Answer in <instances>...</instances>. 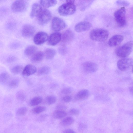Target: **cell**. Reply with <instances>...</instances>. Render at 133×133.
I'll list each match as a JSON object with an SVG mask.
<instances>
[{"label": "cell", "instance_id": "cell-4", "mask_svg": "<svg viewBox=\"0 0 133 133\" xmlns=\"http://www.w3.org/2000/svg\"><path fill=\"white\" fill-rule=\"evenodd\" d=\"M114 16L117 25L120 27L124 26L126 23V10L123 7L116 10L114 13Z\"/></svg>", "mask_w": 133, "mask_h": 133}, {"label": "cell", "instance_id": "cell-3", "mask_svg": "<svg viewBox=\"0 0 133 133\" xmlns=\"http://www.w3.org/2000/svg\"><path fill=\"white\" fill-rule=\"evenodd\" d=\"M133 46V42L130 41L118 47L115 50V53L118 56L126 58L131 52Z\"/></svg>", "mask_w": 133, "mask_h": 133}, {"label": "cell", "instance_id": "cell-2", "mask_svg": "<svg viewBox=\"0 0 133 133\" xmlns=\"http://www.w3.org/2000/svg\"><path fill=\"white\" fill-rule=\"evenodd\" d=\"M109 36L107 30L103 29H97L92 30L90 32V37L92 40L98 42L105 41Z\"/></svg>", "mask_w": 133, "mask_h": 133}, {"label": "cell", "instance_id": "cell-43", "mask_svg": "<svg viewBox=\"0 0 133 133\" xmlns=\"http://www.w3.org/2000/svg\"><path fill=\"white\" fill-rule=\"evenodd\" d=\"M63 133H75V132L72 129H68L64 130Z\"/></svg>", "mask_w": 133, "mask_h": 133}, {"label": "cell", "instance_id": "cell-37", "mask_svg": "<svg viewBox=\"0 0 133 133\" xmlns=\"http://www.w3.org/2000/svg\"><path fill=\"white\" fill-rule=\"evenodd\" d=\"M67 109V107L64 105L59 104L57 105L55 108L56 110L65 111Z\"/></svg>", "mask_w": 133, "mask_h": 133}, {"label": "cell", "instance_id": "cell-22", "mask_svg": "<svg viewBox=\"0 0 133 133\" xmlns=\"http://www.w3.org/2000/svg\"><path fill=\"white\" fill-rule=\"evenodd\" d=\"M51 70L50 67L47 66H44L40 68L37 71V75L38 76H41L49 74Z\"/></svg>", "mask_w": 133, "mask_h": 133}, {"label": "cell", "instance_id": "cell-11", "mask_svg": "<svg viewBox=\"0 0 133 133\" xmlns=\"http://www.w3.org/2000/svg\"><path fill=\"white\" fill-rule=\"evenodd\" d=\"M91 24L87 21L81 22L75 26V30L78 32H81L89 30L91 27Z\"/></svg>", "mask_w": 133, "mask_h": 133}, {"label": "cell", "instance_id": "cell-33", "mask_svg": "<svg viewBox=\"0 0 133 133\" xmlns=\"http://www.w3.org/2000/svg\"><path fill=\"white\" fill-rule=\"evenodd\" d=\"M73 91L72 89L70 87H67L63 88L61 90L62 94L66 95H68L71 94Z\"/></svg>", "mask_w": 133, "mask_h": 133}, {"label": "cell", "instance_id": "cell-39", "mask_svg": "<svg viewBox=\"0 0 133 133\" xmlns=\"http://www.w3.org/2000/svg\"><path fill=\"white\" fill-rule=\"evenodd\" d=\"M58 51L61 54L64 55L66 53L67 49L65 46H63L59 48Z\"/></svg>", "mask_w": 133, "mask_h": 133}, {"label": "cell", "instance_id": "cell-28", "mask_svg": "<svg viewBox=\"0 0 133 133\" xmlns=\"http://www.w3.org/2000/svg\"><path fill=\"white\" fill-rule=\"evenodd\" d=\"M9 79V76L6 72H3L0 75V82L2 84H5L7 83Z\"/></svg>", "mask_w": 133, "mask_h": 133}, {"label": "cell", "instance_id": "cell-20", "mask_svg": "<svg viewBox=\"0 0 133 133\" xmlns=\"http://www.w3.org/2000/svg\"><path fill=\"white\" fill-rule=\"evenodd\" d=\"M44 56L47 59H52L54 57L56 54L55 50L51 48H48L45 51Z\"/></svg>", "mask_w": 133, "mask_h": 133}, {"label": "cell", "instance_id": "cell-19", "mask_svg": "<svg viewBox=\"0 0 133 133\" xmlns=\"http://www.w3.org/2000/svg\"><path fill=\"white\" fill-rule=\"evenodd\" d=\"M44 57V53L42 52L36 51L31 56V60L32 62H38L42 61Z\"/></svg>", "mask_w": 133, "mask_h": 133}, {"label": "cell", "instance_id": "cell-26", "mask_svg": "<svg viewBox=\"0 0 133 133\" xmlns=\"http://www.w3.org/2000/svg\"><path fill=\"white\" fill-rule=\"evenodd\" d=\"M43 98L40 96H36L32 98L29 101V105L31 106L37 105L41 103Z\"/></svg>", "mask_w": 133, "mask_h": 133}, {"label": "cell", "instance_id": "cell-31", "mask_svg": "<svg viewBox=\"0 0 133 133\" xmlns=\"http://www.w3.org/2000/svg\"><path fill=\"white\" fill-rule=\"evenodd\" d=\"M19 83V80L18 79L15 78L9 82L8 85L11 88H14L18 86Z\"/></svg>", "mask_w": 133, "mask_h": 133}, {"label": "cell", "instance_id": "cell-45", "mask_svg": "<svg viewBox=\"0 0 133 133\" xmlns=\"http://www.w3.org/2000/svg\"><path fill=\"white\" fill-rule=\"evenodd\" d=\"M80 129L81 130H83L84 128H85V126L83 124H81L80 126Z\"/></svg>", "mask_w": 133, "mask_h": 133}, {"label": "cell", "instance_id": "cell-7", "mask_svg": "<svg viewBox=\"0 0 133 133\" xmlns=\"http://www.w3.org/2000/svg\"><path fill=\"white\" fill-rule=\"evenodd\" d=\"M132 59L130 58H124L119 60L117 63L118 69L122 71L128 70L132 65Z\"/></svg>", "mask_w": 133, "mask_h": 133}, {"label": "cell", "instance_id": "cell-30", "mask_svg": "<svg viewBox=\"0 0 133 133\" xmlns=\"http://www.w3.org/2000/svg\"><path fill=\"white\" fill-rule=\"evenodd\" d=\"M23 69L22 65H18L13 67L11 69V72L14 74H17L22 72Z\"/></svg>", "mask_w": 133, "mask_h": 133}, {"label": "cell", "instance_id": "cell-41", "mask_svg": "<svg viewBox=\"0 0 133 133\" xmlns=\"http://www.w3.org/2000/svg\"><path fill=\"white\" fill-rule=\"evenodd\" d=\"M47 116V115L44 114L39 116L38 118V121H42L46 119Z\"/></svg>", "mask_w": 133, "mask_h": 133}, {"label": "cell", "instance_id": "cell-29", "mask_svg": "<svg viewBox=\"0 0 133 133\" xmlns=\"http://www.w3.org/2000/svg\"><path fill=\"white\" fill-rule=\"evenodd\" d=\"M46 109V108L45 107L38 106L33 108L31 110V112L34 114H37L44 111Z\"/></svg>", "mask_w": 133, "mask_h": 133}, {"label": "cell", "instance_id": "cell-15", "mask_svg": "<svg viewBox=\"0 0 133 133\" xmlns=\"http://www.w3.org/2000/svg\"><path fill=\"white\" fill-rule=\"evenodd\" d=\"M37 69L34 65L28 64L26 65L24 68L22 72V75L27 77L37 72Z\"/></svg>", "mask_w": 133, "mask_h": 133}, {"label": "cell", "instance_id": "cell-23", "mask_svg": "<svg viewBox=\"0 0 133 133\" xmlns=\"http://www.w3.org/2000/svg\"><path fill=\"white\" fill-rule=\"evenodd\" d=\"M67 114L65 111L55 110L52 114V116L55 118L60 119L64 118Z\"/></svg>", "mask_w": 133, "mask_h": 133}, {"label": "cell", "instance_id": "cell-13", "mask_svg": "<svg viewBox=\"0 0 133 133\" xmlns=\"http://www.w3.org/2000/svg\"><path fill=\"white\" fill-rule=\"evenodd\" d=\"M61 35L60 33L56 32L50 35L48 38V44L54 46L57 44L61 39Z\"/></svg>", "mask_w": 133, "mask_h": 133}, {"label": "cell", "instance_id": "cell-18", "mask_svg": "<svg viewBox=\"0 0 133 133\" xmlns=\"http://www.w3.org/2000/svg\"><path fill=\"white\" fill-rule=\"evenodd\" d=\"M42 10V7L40 5L37 3H34L32 6L30 14V17L31 18H33L37 17Z\"/></svg>", "mask_w": 133, "mask_h": 133}, {"label": "cell", "instance_id": "cell-44", "mask_svg": "<svg viewBox=\"0 0 133 133\" xmlns=\"http://www.w3.org/2000/svg\"><path fill=\"white\" fill-rule=\"evenodd\" d=\"M15 24L12 22L9 23L7 25V27L9 29H13L15 27Z\"/></svg>", "mask_w": 133, "mask_h": 133}, {"label": "cell", "instance_id": "cell-24", "mask_svg": "<svg viewBox=\"0 0 133 133\" xmlns=\"http://www.w3.org/2000/svg\"><path fill=\"white\" fill-rule=\"evenodd\" d=\"M37 48L34 45H29L26 47L24 51V54L28 56H32L36 52Z\"/></svg>", "mask_w": 133, "mask_h": 133}, {"label": "cell", "instance_id": "cell-35", "mask_svg": "<svg viewBox=\"0 0 133 133\" xmlns=\"http://www.w3.org/2000/svg\"><path fill=\"white\" fill-rule=\"evenodd\" d=\"M118 5L124 6H127L129 5V3L127 1L124 0H118L116 1Z\"/></svg>", "mask_w": 133, "mask_h": 133}, {"label": "cell", "instance_id": "cell-21", "mask_svg": "<svg viewBox=\"0 0 133 133\" xmlns=\"http://www.w3.org/2000/svg\"><path fill=\"white\" fill-rule=\"evenodd\" d=\"M57 2L56 0H41L40 3L44 8H47L52 6L56 4Z\"/></svg>", "mask_w": 133, "mask_h": 133}, {"label": "cell", "instance_id": "cell-25", "mask_svg": "<svg viewBox=\"0 0 133 133\" xmlns=\"http://www.w3.org/2000/svg\"><path fill=\"white\" fill-rule=\"evenodd\" d=\"M74 119L72 117H66L61 121L60 124L63 126H68L74 123Z\"/></svg>", "mask_w": 133, "mask_h": 133}, {"label": "cell", "instance_id": "cell-14", "mask_svg": "<svg viewBox=\"0 0 133 133\" xmlns=\"http://www.w3.org/2000/svg\"><path fill=\"white\" fill-rule=\"evenodd\" d=\"M123 39V37L122 35H115L109 39L108 42V44L111 47L116 46L120 44Z\"/></svg>", "mask_w": 133, "mask_h": 133}, {"label": "cell", "instance_id": "cell-40", "mask_svg": "<svg viewBox=\"0 0 133 133\" xmlns=\"http://www.w3.org/2000/svg\"><path fill=\"white\" fill-rule=\"evenodd\" d=\"M17 59V58L14 56H10L7 59L6 62L9 63H11L16 61Z\"/></svg>", "mask_w": 133, "mask_h": 133}, {"label": "cell", "instance_id": "cell-10", "mask_svg": "<svg viewBox=\"0 0 133 133\" xmlns=\"http://www.w3.org/2000/svg\"><path fill=\"white\" fill-rule=\"evenodd\" d=\"M35 31V29L32 25L29 24L24 25L22 28L21 33L22 36L25 38L32 36Z\"/></svg>", "mask_w": 133, "mask_h": 133}, {"label": "cell", "instance_id": "cell-8", "mask_svg": "<svg viewBox=\"0 0 133 133\" xmlns=\"http://www.w3.org/2000/svg\"><path fill=\"white\" fill-rule=\"evenodd\" d=\"M66 25L65 22L58 17H54L52 22L51 26L52 29L56 31H58L65 28Z\"/></svg>", "mask_w": 133, "mask_h": 133}, {"label": "cell", "instance_id": "cell-36", "mask_svg": "<svg viewBox=\"0 0 133 133\" xmlns=\"http://www.w3.org/2000/svg\"><path fill=\"white\" fill-rule=\"evenodd\" d=\"M69 114L71 115H77L79 114V110L75 108H72L69 110Z\"/></svg>", "mask_w": 133, "mask_h": 133}, {"label": "cell", "instance_id": "cell-17", "mask_svg": "<svg viewBox=\"0 0 133 133\" xmlns=\"http://www.w3.org/2000/svg\"><path fill=\"white\" fill-rule=\"evenodd\" d=\"M89 95V92L88 90L83 89L80 91L76 94L75 99L77 101L83 100L88 98Z\"/></svg>", "mask_w": 133, "mask_h": 133}, {"label": "cell", "instance_id": "cell-9", "mask_svg": "<svg viewBox=\"0 0 133 133\" xmlns=\"http://www.w3.org/2000/svg\"><path fill=\"white\" fill-rule=\"evenodd\" d=\"M48 36L46 32L40 31L37 33L35 35L34 38V42L37 45L43 44L48 39Z\"/></svg>", "mask_w": 133, "mask_h": 133}, {"label": "cell", "instance_id": "cell-42", "mask_svg": "<svg viewBox=\"0 0 133 133\" xmlns=\"http://www.w3.org/2000/svg\"><path fill=\"white\" fill-rule=\"evenodd\" d=\"M10 46L11 48L15 49L18 48L19 46L17 43H14L12 44Z\"/></svg>", "mask_w": 133, "mask_h": 133}, {"label": "cell", "instance_id": "cell-1", "mask_svg": "<svg viewBox=\"0 0 133 133\" xmlns=\"http://www.w3.org/2000/svg\"><path fill=\"white\" fill-rule=\"evenodd\" d=\"M74 2V0L67 1L66 3L61 5L58 9L59 14L63 16H67L74 14L76 10Z\"/></svg>", "mask_w": 133, "mask_h": 133}, {"label": "cell", "instance_id": "cell-12", "mask_svg": "<svg viewBox=\"0 0 133 133\" xmlns=\"http://www.w3.org/2000/svg\"><path fill=\"white\" fill-rule=\"evenodd\" d=\"M83 70L88 73H92L96 71L97 69V64L94 63L90 62H85L82 64Z\"/></svg>", "mask_w": 133, "mask_h": 133}, {"label": "cell", "instance_id": "cell-16", "mask_svg": "<svg viewBox=\"0 0 133 133\" xmlns=\"http://www.w3.org/2000/svg\"><path fill=\"white\" fill-rule=\"evenodd\" d=\"M74 35L72 32L68 29L65 31L61 36V39L64 43H68L71 41L74 38Z\"/></svg>", "mask_w": 133, "mask_h": 133}, {"label": "cell", "instance_id": "cell-5", "mask_svg": "<svg viewBox=\"0 0 133 133\" xmlns=\"http://www.w3.org/2000/svg\"><path fill=\"white\" fill-rule=\"evenodd\" d=\"M28 6L26 2L24 0H17L12 3L11 9L14 12H22L25 10Z\"/></svg>", "mask_w": 133, "mask_h": 133}, {"label": "cell", "instance_id": "cell-27", "mask_svg": "<svg viewBox=\"0 0 133 133\" xmlns=\"http://www.w3.org/2000/svg\"><path fill=\"white\" fill-rule=\"evenodd\" d=\"M57 99V98L55 96L50 95L46 97L45 99V102L48 105H51L55 103Z\"/></svg>", "mask_w": 133, "mask_h": 133}, {"label": "cell", "instance_id": "cell-34", "mask_svg": "<svg viewBox=\"0 0 133 133\" xmlns=\"http://www.w3.org/2000/svg\"><path fill=\"white\" fill-rule=\"evenodd\" d=\"M28 109L26 107H22L19 108L17 110V113L19 115H25L28 111Z\"/></svg>", "mask_w": 133, "mask_h": 133}, {"label": "cell", "instance_id": "cell-6", "mask_svg": "<svg viewBox=\"0 0 133 133\" xmlns=\"http://www.w3.org/2000/svg\"><path fill=\"white\" fill-rule=\"evenodd\" d=\"M51 14L50 12L46 9H42L37 16L38 23L43 25L46 24L50 20Z\"/></svg>", "mask_w": 133, "mask_h": 133}, {"label": "cell", "instance_id": "cell-38", "mask_svg": "<svg viewBox=\"0 0 133 133\" xmlns=\"http://www.w3.org/2000/svg\"><path fill=\"white\" fill-rule=\"evenodd\" d=\"M72 97L69 95H66L63 97L62 101L64 102L68 103L70 102L71 100Z\"/></svg>", "mask_w": 133, "mask_h": 133}, {"label": "cell", "instance_id": "cell-32", "mask_svg": "<svg viewBox=\"0 0 133 133\" xmlns=\"http://www.w3.org/2000/svg\"><path fill=\"white\" fill-rule=\"evenodd\" d=\"M16 99L19 101H23L26 99V96L24 93L21 91H19L16 94Z\"/></svg>", "mask_w": 133, "mask_h": 133}]
</instances>
